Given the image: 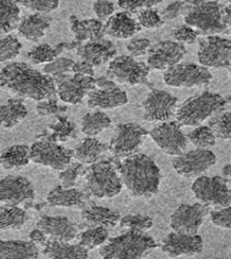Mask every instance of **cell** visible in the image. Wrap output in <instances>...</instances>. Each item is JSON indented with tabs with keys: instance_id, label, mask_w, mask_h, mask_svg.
I'll return each instance as SVG.
<instances>
[{
	"instance_id": "1",
	"label": "cell",
	"mask_w": 231,
	"mask_h": 259,
	"mask_svg": "<svg viewBox=\"0 0 231 259\" xmlns=\"http://www.w3.org/2000/svg\"><path fill=\"white\" fill-rule=\"evenodd\" d=\"M0 88L21 98L38 102L56 99V87L52 76L32 68L23 62H14L0 71Z\"/></svg>"
},
{
	"instance_id": "2",
	"label": "cell",
	"mask_w": 231,
	"mask_h": 259,
	"mask_svg": "<svg viewBox=\"0 0 231 259\" xmlns=\"http://www.w3.org/2000/svg\"><path fill=\"white\" fill-rule=\"evenodd\" d=\"M123 185L136 197L149 198L156 195L161 183V171L155 161L145 154L126 158L118 165Z\"/></svg>"
},
{
	"instance_id": "3",
	"label": "cell",
	"mask_w": 231,
	"mask_h": 259,
	"mask_svg": "<svg viewBox=\"0 0 231 259\" xmlns=\"http://www.w3.org/2000/svg\"><path fill=\"white\" fill-rule=\"evenodd\" d=\"M191 8L184 17L186 26L199 34L215 36L229 31L230 6L223 7L217 2H189Z\"/></svg>"
},
{
	"instance_id": "4",
	"label": "cell",
	"mask_w": 231,
	"mask_h": 259,
	"mask_svg": "<svg viewBox=\"0 0 231 259\" xmlns=\"http://www.w3.org/2000/svg\"><path fill=\"white\" fill-rule=\"evenodd\" d=\"M107 241L99 250L102 259H144L158 247L154 238L137 231H128Z\"/></svg>"
},
{
	"instance_id": "5",
	"label": "cell",
	"mask_w": 231,
	"mask_h": 259,
	"mask_svg": "<svg viewBox=\"0 0 231 259\" xmlns=\"http://www.w3.org/2000/svg\"><path fill=\"white\" fill-rule=\"evenodd\" d=\"M225 99L211 92H203L184 101L176 110V120L180 125L199 126L209 117L224 110Z\"/></svg>"
},
{
	"instance_id": "6",
	"label": "cell",
	"mask_w": 231,
	"mask_h": 259,
	"mask_svg": "<svg viewBox=\"0 0 231 259\" xmlns=\"http://www.w3.org/2000/svg\"><path fill=\"white\" fill-rule=\"evenodd\" d=\"M84 176L90 194L100 199L119 195L124 187L118 168L109 161L91 165L86 169Z\"/></svg>"
},
{
	"instance_id": "7",
	"label": "cell",
	"mask_w": 231,
	"mask_h": 259,
	"mask_svg": "<svg viewBox=\"0 0 231 259\" xmlns=\"http://www.w3.org/2000/svg\"><path fill=\"white\" fill-rule=\"evenodd\" d=\"M230 183L221 176H201L191 186V190L202 204L214 208L230 206L231 193Z\"/></svg>"
},
{
	"instance_id": "8",
	"label": "cell",
	"mask_w": 231,
	"mask_h": 259,
	"mask_svg": "<svg viewBox=\"0 0 231 259\" xmlns=\"http://www.w3.org/2000/svg\"><path fill=\"white\" fill-rule=\"evenodd\" d=\"M149 133L137 123L119 124L111 139L109 151L117 158L126 159L137 155Z\"/></svg>"
},
{
	"instance_id": "9",
	"label": "cell",
	"mask_w": 231,
	"mask_h": 259,
	"mask_svg": "<svg viewBox=\"0 0 231 259\" xmlns=\"http://www.w3.org/2000/svg\"><path fill=\"white\" fill-rule=\"evenodd\" d=\"M73 151L49 141L35 143L30 148V161L61 172L72 162Z\"/></svg>"
},
{
	"instance_id": "10",
	"label": "cell",
	"mask_w": 231,
	"mask_h": 259,
	"mask_svg": "<svg viewBox=\"0 0 231 259\" xmlns=\"http://www.w3.org/2000/svg\"><path fill=\"white\" fill-rule=\"evenodd\" d=\"M150 67L138 62L134 57L122 55L111 60L107 67V75L113 80L128 85H137L147 81Z\"/></svg>"
},
{
	"instance_id": "11",
	"label": "cell",
	"mask_w": 231,
	"mask_h": 259,
	"mask_svg": "<svg viewBox=\"0 0 231 259\" xmlns=\"http://www.w3.org/2000/svg\"><path fill=\"white\" fill-rule=\"evenodd\" d=\"M231 42L218 36H207L200 40L198 60L202 66L230 70Z\"/></svg>"
},
{
	"instance_id": "12",
	"label": "cell",
	"mask_w": 231,
	"mask_h": 259,
	"mask_svg": "<svg viewBox=\"0 0 231 259\" xmlns=\"http://www.w3.org/2000/svg\"><path fill=\"white\" fill-rule=\"evenodd\" d=\"M213 75L210 70L195 63H178L164 72V82L168 87L194 88L208 85Z\"/></svg>"
},
{
	"instance_id": "13",
	"label": "cell",
	"mask_w": 231,
	"mask_h": 259,
	"mask_svg": "<svg viewBox=\"0 0 231 259\" xmlns=\"http://www.w3.org/2000/svg\"><path fill=\"white\" fill-rule=\"evenodd\" d=\"M56 94L61 101L67 104H79L83 99L96 89L95 79L91 76L74 74L72 76L68 73H60L52 76Z\"/></svg>"
},
{
	"instance_id": "14",
	"label": "cell",
	"mask_w": 231,
	"mask_h": 259,
	"mask_svg": "<svg viewBox=\"0 0 231 259\" xmlns=\"http://www.w3.org/2000/svg\"><path fill=\"white\" fill-rule=\"evenodd\" d=\"M34 199V186L26 177L10 175L0 179V205L20 207Z\"/></svg>"
},
{
	"instance_id": "15",
	"label": "cell",
	"mask_w": 231,
	"mask_h": 259,
	"mask_svg": "<svg viewBox=\"0 0 231 259\" xmlns=\"http://www.w3.org/2000/svg\"><path fill=\"white\" fill-rule=\"evenodd\" d=\"M149 135L158 148L167 155L183 154L188 144L186 136L181 131V125L177 121L163 122L154 127Z\"/></svg>"
},
{
	"instance_id": "16",
	"label": "cell",
	"mask_w": 231,
	"mask_h": 259,
	"mask_svg": "<svg viewBox=\"0 0 231 259\" xmlns=\"http://www.w3.org/2000/svg\"><path fill=\"white\" fill-rule=\"evenodd\" d=\"M209 212V207L202 203L180 204L170 217V227L175 233L197 235Z\"/></svg>"
},
{
	"instance_id": "17",
	"label": "cell",
	"mask_w": 231,
	"mask_h": 259,
	"mask_svg": "<svg viewBox=\"0 0 231 259\" xmlns=\"http://www.w3.org/2000/svg\"><path fill=\"white\" fill-rule=\"evenodd\" d=\"M177 102L176 97L165 91L152 90L143 102L144 119L149 122H167L175 115Z\"/></svg>"
},
{
	"instance_id": "18",
	"label": "cell",
	"mask_w": 231,
	"mask_h": 259,
	"mask_svg": "<svg viewBox=\"0 0 231 259\" xmlns=\"http://www.w3.org/2000/svg\"><path fill=\"white\" fill-rule=\"evenodd\" d=\"M216 164V156L209 150L197 149L183 153L173 160V168L177 174L186 177H197Z\"/></svg>"
},
{
	"instance_id": "19",
	"label": "cell",
	"mask_w": 231,
	"mask_h": 259,
	"mask_svg": "<svg viewBox=\"0 0 231 259\" xmlns=\"http://www.w3.org/2000/svg\"><path fill=\"white\" fill-rule=\"evenodd\" d=\"M186 54L183 44L175 41H162L148 51V66L158 70H167L178 64Z\"/></svg>"
},
{
	"instance_id": "20",
	"label": "cell",
	"mask_w": 231,
	"mask_h": 259,
	"mask_svg": "<svg viewBox=\"0 0 231 259\" xmlns=\"http://www.w3.org/2000/svg\"><path fill=\"white\" fill-rule=\"evenodd\" d=\"M204 240L199 235L188 236L179 233H169L161 242V250L171 259L191 257L202 253Z\"/></svg>"
},
{
	"instance_id": "21",
	"label": "cell",
	"mask_w": 231,
	"mask_h": 259,
	"mask_svg": "<svg viewBox=\"0 0 231 259\" xmlns=\"http://www.w3.org/2000/svg\"><path fill=\"white\" fill-rule=\"evenodd\" d=\"M37 227L51 241L68 243L78 237L79 227L67 217L42 215Z\"/></svg>"
},
{
	"instance_id": "22",
	"label": "cell",
	"mask_w": 231,
	"mask_h": 259,
	"mask_svg": "<svg viewBox=\"0 0 231 259\" xmlns=\"http://www.w3.org/2000/svg\"><path fill=\"white\" fill-rule=\"evenodd\" d=\"M88 107L91 109L110 110L126 105L129 102L127 93L119 87L94 89L88 95Z\"/></svg>"
},
{
	"instance_id": "23",
	"label": "cell",
	"mask_w": 231,
	"mask_h": 259,
	"mask_svg": "<svg viewBox=\"0 0 231 259\" xmlns=\"http://www.w3.org/2000/svg\"><path fill=\"white\" fill-rule=\"evenodd\" d=\"M140 30L138 22L127 12L111 16L104 25V35L114 39H130Z\"/></svg>"
},
{
	"instance_id": "24",
	"label": "cell",
	"mask_w": 231,
	"mask_h": 259,
	"mask_svg": "<svg viewBox=\"0 0 231 259\" xmlns=\"http://www.w3.org/2000/svg\"><path fill=\"white\" fill-rule=\"evenodd\" d=\"M76 53L81 61H85L94 67L109 62L117 54V50L110 42L102 40L81 45L76 49Z\"/></svg>"
},
{
	"instance_id": "25",
	"label": "cell",
	"mask_w": 231,
	"mask_h": 259,
	"mask_svg": "<svg viewBox=\"0 0 231 259\" xmlns=\"http://www.w3.org/2000/svg\"><path fill=\"white\" fill-rule=\"evenodd\" d=\"M84 225L89 228H104L112 229L121 221V213L108 207L89 205L84 208L81 214Z\"/></svg>"
},
{
	"instance_id": "26",
	"label": "cell",
	"mask_w": 231,
	"mask_h": 259,
	"mask_svg": "<svg viewBox=\"0 0 231 259\" xmlns=\"http://www.w3.org/2000/svg\"><path fill=\"white\" fill-rule=\"evenodd\" d=\"M47 202L51 206L85 208L89 204V197L79 189L56 186L48 193Z\"/></svg>"
},
{
	"instance_id": "27",
	"label": "cell",
	"mask_w": 231,
	"mask_h": 259,
	"mask_svg": "<svg viewBox=\"0 0 231 259\" xmlns=\"http://www.w3.org/2000/svg\"><path fill=\"white\" fill-rule=\"evenodd\" d=\"M52 18L48 15L34 14L22 19L18 26L19 35L29 41L38 42L50 28Z\"/></svg>"
},
{
	"instance_id": "28",
	"label": "cell",
	"mask_w": 231,
	"mask_h": 259,
	"mask_svg": "<svg viewBox=\"0 0 231 259\" xmlns=\"http://www.w3.org/2000/svg\"><path fill=\"white\" fill-rule=\"evenodd\" d=\"M39 247L31 241L0 240V259H38Z\"/></svg>"
},
{
	"instance_id": "29",
	"label": "cell",
	"mask_w": 231,
	"mask_h": 259,
	"mask_svg": "<svg viewBox=\"0 0 231 259\" xmlns=\"http://www.w3.org/2000/svg\"><path fill=\"white\" fill-rule=\"evenodd\" d=\"M43 254L48 259H88L89 250L80 244L48 241L43 247Z\"/></svg>"
},
{
	"instance_id": "30",
	"label": "cell",
	"mask_w": 231,
	"mask_h": 259,
	"mask_svg": "<svg viewBox=\"0 0 231 259\" xmlns=\"http://www.w3.org/2000/svg\"><path fill=\"white\" fill-rule=\"evenodd\" d=\"M109 151V147L93 138H87L80 143L74 151L73 158L82 165H93Z\"/></svg>"
},
{
	"instance_id": "31",
	"label": "cell",
	"mask_w": 231,
	"mask_h": 259,
	"mask_svg": "<svg viewBox=\"0 0 231 259\" xmlns=\"http://www.w3.org/2000/svg\"><path fill=\"white\" fill-rule=\"evenodd\" d=\"M30 162V148L26 145L12 146L0 155V166L6 170L19 171Z\"/></svg>"
},
{
	"instance_id": "32",
	"label": "cell",
	"mask_w": 231,
	"mask_h": 259,
	"mask_svg": "<svg viewBox=\"0 0 231 259\" xmlns=\"http://www.w3.org/2000/svg\"><path fill=\"white\" fill-rule=\"evenodd\" d=\"M28 115V110L23 101L11 99L7 104L0 106V126L13 128L24 120Z\"/></svg>"
},
{
	"instance_id": "33",
	"label": "cell",
	"mask_w": 231,
	"mask_h": 259,
	"mask_svg": "<svg viewBox=\"0 0 231 259\" xmlns=\"http://www.w3.org/2000/svg\"><path fill=\"white\" fill-rule=\"evenodd\" d=\"M29 220L25 209L17 206H5L0 209V231L20 230Z\"/></svg>"
},
{
	"instance_id": "34",
	"label": "cell",
	"mask_w": 231,
	"mask_h": 259,
	"mask_svg": "<svg viewBox=\"0 0 231 259\" xmlns=\"http://www.w3.org/2000/svg\"><path fill=\"white\" fill-rule=\"evenodd\" d=\"M82 133L87 137H95L111 126V119L102 111L86 114L82 118Z\"/></svg>"
},
{
	"instance_id": "35",
	"label": "cell",
	"mask_w": 231,
	"mask_h": 259,
	"mask_svg": "<svg viewBox=\"0 0 231 259\" xmlns=\"http://www.w3.org/2000/svg\"><path fill=\"white\" fill-rule=\"evenodd\" d=\"M20 13L16 2H0V35L8 34L18 28Z\"/></svg>"
},
{
	"instance_id": "36",
	"label": "cell",
	"mask_w": 231,
	"mask_h": 259,
	"mask_svg": "<svg viewBox=\"0 0 231 259\" xmlns=\"http://www.w3.org/2000/svg\"><path fill=\"white\" fill-rule=\"evenodd\" d=\"M210 129L215 138L219 140H230L231 138V114L230 111H220L213 115L209 121Z\"/></svg>"
},
{
	"instance_id": "37",
	"label": "cell",
	"mask_w": 231,
	"mask_h": 259,
	"mask_svg": "<svg viewBox=\"0 0 231 259\" xmlns=\"http://www.w3.org/2000/svg\"><path fill=\"white\" fill-rule=\"evenodd\" d=\"M49 128L53 132L51 140L49 142H67L70 139H76V126L73 122H70L64 117H57V121L49 125Z\"/></svg>"
},
{
	"instance_id": "38",
	"label": "cell",
	"mask_w": 231,
	"mask_h": 259,
	"mask_svg": "<svg viewBox=\"0 0 231 259\" xmlns=\"http://www.w3.org/2000/svg\"><path fill=\"white\" fill-rule=\"evenodd\" d=\"M109 238V232L104 228H89L79 236V244L87 250L104 245Z\"/></svg>"
},
{
	"instance_id": "39",
	"label": "cell",
	"mask_w": 231,
	"mask_h": 259,
	"mask_svg": "<svg viewBox=\"0 0 231 259\" xmlns=\"http://www.w3.org/2000/svg\"><path fill=\"white\" fill-rule=\"evenodd\" d=\"M187 141L198 149L208 150L216 144V138L208 126H200L187 135Z\"/></svg>"
},
{
	"instance_id": "40",
	"label": "cell",
	"mask_w": 231,
	"mask_h": 259,
	"mask_svg": "<svg viewBox=\"0 0 231 259\" xmlns=\"http://www.w3.org/2000/svg\"><path fill=\"white\" fill-rule=\"evenodd\" d=\"M121 226L128 231H137L146 233L147 231L151 230L154 222L152 218L143 214H129L121 219L120 221Z\"/></svg>"
},
{
	"instance_id": "41",
	"label": "cell",
	"mask_w": 231,
	"mask_h": 259,
	"mask_svg": "<svg viewBox=\"0 0 231 259\" xmlns=\"http://www.w3.org/2000/svg\"><path fill=\"white\" fill-rule=\"evenodd\" d=\"M23 46L16 36L9 35L0 38V62L15 59L22 50Z\"/></svg>"
},
{
	"instance_id": "42",
	"label": "cell",
	"mask_w": 231,
	"mask_h": 259,
	"mask_svg": "<svg viewBox=\"0 0 231 259\" xmlns=\"http://www.w3.org/2000/svg\"><path fill=\"white\" fill-rule=\"evenodd\" d=\"M56 56H58L56 50L48 44L35 46L28 53V59L34 64L50 63L56 58Z\"/></svg>"
},
{
	"instance_id": "43",
	"label": "cell",
	"mask_w": 231,
	"mask_h": 259,
	"mask_svg": "<svg viewBox=\"0 0 231 259\" xmlns=\"http://www.w3.org/2000/svg\"><path fill=\"white\" fill-rule=\"evenodd\" d=\"M190 8L191 5L189 2H174L166 6L165 9L162 10L159 15L163 23L169 22L180 17L181 15L185 16Z\"/></svg>"
},
{
	"instance_id": "44",
	"label": "cell",
	"mask_w": 231,
	"mask_h": 259,
	"mask_svg": "<svg viewBox=\"0 0 231 259\" xmlns=\"http://www.w3.org/2000/svg\"><path fill=\"white\" fill-rule=\"evenodd\" d=\"M74 61L67 57H59L55 58L50 63H47L43 68V73L53 76L55 74L60 73H69L72 70Z\"/></svg>"
},
{
	"instance_id": "45",
	"label": "cell",
	"mask_w": 231,
	"mask_h": 259,
	"mask_svg": "<svg viewBox=\"0 0 231 259\" xmlns=\"http://www.w3.org/2000/svg\"><path fill=\"white\" fill-rule=\"evenodd\" d=\"M86 169L84 168V166L80 163L74 164L73 166L64 169L63 171H61L58 175L59 180L61 182V186L65 189H69V188H73V186L75 185V182L78 180V178L82 175L85 174Z\"/></svg>"
},
{
	"instance_id": "46",
	"label": "cell",
	"mask_w": 231,
	"mask_h": 259,
	"mask_svg": "<svg viewBox=\"0 0 231 259\" xmlns=\"http://www.w3.org/2000/svg\"><path fill=\"white\" fill-rule=\"evenodd\" d=\"M138 24L145 29H158L164 25L159 13L152 9H146L139 13Z\"/></svg>"
},
{
	"instance_id": "47",
	"label": "cell",
	"mask_w": 231,
	"mask_h": 259,
	"mask_svg": "<svg viewBox=\"0 0 231 259\" xmlns=\"http://www.w3.org/2000/svg\"><path fill=\"white\" fill-rule=\"evenodd\" d=\"M171 36L175 40V42H178L181 44L182 43L194 44L197 41L200 34L194 28L183 25V26H179L177 28L172 29Z\"/></svg>"
},
{
	"instance_id": "48",
	"label": "cell",
	"mask_w": 231,
	"mask_h": 259,
	"mask_svg": "<svg viewBox=\"0 0 231 259\" xmlns=\"http://www.w3.org/2000/svg\"><path fill=\"white\" fill-rule=\"evenodd\" d=\"M18 5H21L28 10L36 12V14L48 15L59 7V2H19Z\"/></svg>"
},
{
	"instance_id": "49",
	"label": "cell",
	"mask_w": 231,
	"mask_h": 259,
	"mask_svg": "<svg viewBox=\"0 0 231 259\" xmlns=\"http://www.w3.org/2000/svg\"><path fill=\"white\" fill-rule=\"evenodd\" d=\"M66 110V107H61L57 104L56 99L40 101L37 104V112L41 116L58 115L60 113H64Z\"/></svg>"
},
{
	"instance_id": "50",
	"label": "cell",
	"mask_w": 231,
	"mask_h": 259,
	"mask_svg": "<svg viewBox=\"0 0 231 259\" xmlns=\"http://www.w3.org/2000/svg\"><path fill=\"white\" fill-rule=\"evenodd\" d=\"M160 4L161 2H154V0H152V2H150V0H145V2H143V0H137V2H119L118 3V5L129 14H136L138 12L140 13L143 10L152 9L155 6H158Z\"/></svg>"
},
{
	"instance_id": "51",
	"label": "cell",
	"mask_w": 231,
	"mask_h": 259,
	"mask_svg": "<svg viewBox=\"0 0 231 259\" xmlns=\"http://www.w3.org/2000/svg\"><path fill=\"white\" fill-rule=\"evenodd\" d=\"M210 213V218L212 223L222 229H227L229 230L231 228V209L230 206L220 208L218 210H213Z\"/></svg>"
},
{
	"instance_id": "52",
	"label": "cell",
	"mask_w": 231,
	"mask_h": 259,
	"mask_svg": "<svg viewBox=\"0 0 231 259\" xmlns=\"http://www.w3.org/2000/svg\"><path fill=\"white\" fill-rule=\"evenodd\" d=\"M151 42L149 39H133L127 44V49L132 55V57H140L148 53L150 49Z\"/></svg>"
},
{
	"instance_id": "53",
	"label": "cell",
	"mask_w": 231,
	"mask_h": 259,
	"mask_svg": "<svg viewBox=\"0 0 231 259\" xmlns=\"http://www.w3.org/2000/svg\"><path fill=\"white\" fill-rule=\"evenodd\" d=\"M88 38L91 42H99L103 40L104 25L98 20L85 21Z\"/></svg>"
},
{
	"instance_id": "54",
	"label": "cell",
	"mask_w": 231,
	"mask_h": 259,
	"mask_svg": "<svg viewBox=\"0 0 231 259\" xmlns=\"http://www.w3.org/2000/svg\"><path fill=\"white\" fill-rule=\"evenodd\" d=\"M93 11L98 18V21L102 22L108 20L114 13V3L112 2H95L93 4Z\"/></svg>"
},
{
	"instance_id": "55",
	"label": "cell",
	"mask_w": 231,
	"mask_h": 259,
	"mask_svg": "<svg viewBox=\"0 0 231 259\" xmlns=\"http://www.w3.org/2000/svg\"><path fill=\"white\" fill-rule=\"evenodd\" d=\"M71 72H73L74 74H81V75L93 77L94 67L85 61H79V62H74Z\"/></svg>"
},
{
	"instance_id": "56",
	"label": "cell",
	"mask_w": 231,
	"mask_h": 259,
	"mask_svg": "<svg viewBox=\"0 0 231 259\" xmlns=\"http://www.w3.org/2000/svg\"><path fill=\"white\" fill-rule=\"evenodd\" d=\"M29 239L32 243H34L37 247H44L48 243L47 236L39 229L33 230L29 234Z\"/></svg>"
},
{
	"instance_id": "57",
	"label": "cell",
	"mask_w": 231,
	"mask_h": 259,
	"mask_svg": "<svg viewBox=\"0 0 231 259\" xmlns=\"http://www.w3.org/2000/svg\"><path fill=\"white\" fill-rule=\"evenodd\" d=\"M95 84L96 87H98L99 89H105V88H111V87H115V82L105 76H101L97 79H95Z\"/></svg>"
},
{
	"instance_id": "58",
	"label": "cell",
	"mask_w": 231,
	"mask_h": 259,
	"mask_svg": "<svg viewBox=\"0 0 231 259\" xmlns=\"http://www.w3.org/2000/svg\"><path fill=\"white\" fill-rule=\"evenodd\" d=\"M230 170H231V167L229 164L224 166L222 169V176H221L224 180H226L229 183H230Z\"/></svg>"
}]
</instances>
